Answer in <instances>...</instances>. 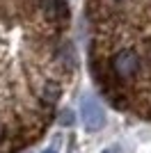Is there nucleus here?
I'll return each instance as SVG.
<instances>
[{"mask_svg": "<svg viewBox=\"0 0 151 153\" xmlns=\"http://www.w3.org/2000/svg\"><path fill=\"white\" fill-rule=\"evenodd\" d=\"M73 73L69 0H0V153L41 140Z\"/></svg>", "mask_w": 151, "mask_h": 153, "instance_id": "nucleus-1", "label": "nucleus"}, {"mask_svg": "<svg viewBox=\"0 0 151 153\" xmlns=\"http://www.w3.org/2000/svg\"><path fill=\"white\" fill-rule=\"evenodd\" d=\"M80 121L89 133H96L105 126V110L92 94H85L80 98Z\"/></svg>", "mask_w": 151, "mask_h": 153, "instance_id": "nucleus-3", "label": "nucleus"}, {"mask_svg": "<svg viewBox=\"0 0 151 153\" xmlns=\"http://www.w3.org/2000/svg\"><path fill=\"white\" fill-rule=\"evenodd\" d=\"M87 59L114 110L151 121V0H85Z\"/></svg>", "mask_w": 151, "mask_h": 153, "instance_id": "nucleus-2", "label": "nucleus"}, {"mask_svg": "<svg viewBox=\"0 0 151 153\" xmlns=\"http://www.w3.org/2000/svg\"><path fill=\"white\" fill-rule=\"evenodd\" d=\"M41 153H55V151H53V149H48V151H41Z\"/></svg>", "mask_w": 151, "mask_h": 153, "instance_id": "nucleus-4", "label": "nucleus"}]
</instances>
